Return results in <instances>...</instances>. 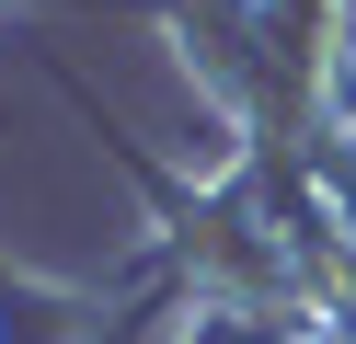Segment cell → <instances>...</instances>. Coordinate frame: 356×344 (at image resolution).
Segmentation results:
<instances>
[{
    "mask_svg": "<svg viewBox=\"0 0 356 344\" xmlns=\"http://www.w3.org/2000/svg\"><path fill=\"white\" fill-rule=\"evenodd\" d=\"M345 92V0H264V104L241 126V161L264 183L310 172V138L333 126Z\"/></svg>",
    "mask_w": 356,
    "mask_h": 344,
    "instance_id": "1",
    "label": "cell"
}]
</instances>
